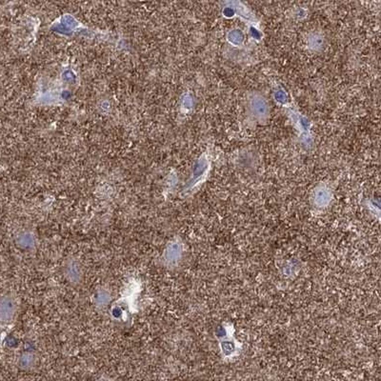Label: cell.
<instances>
[{"mask_svg":"<svg viewBox=\"0 0 381 381\" xmlns=\"http://www.w3.org/2000/svg\"><path fill=\"white\" fill-rule=\"evenodd\" d=\"M251 109L253 113L258 118H265L268 112L267 103L261 97H254L251 101Z\"/></svg>","mask_w":381,"mask_h":381,"instance_id":"cell-2","label":"cell"},{"mask_svg":"<svg viewBox=\"0 0 381 381\" xmlns=\"http://www.w3.org/2000/svg\"><path fill=\"white\" fill-rule=\"evenodd\" d=\"M216 336L219 338L220 350L224 357H232L237 355L238 343L233 335L230 334L228 328H225L224 326L219 327L216 331Z\"/></svg>","mask_w":381,"mask_h":381,"instance_id":"cell-1","label":"cell"},{"mask_svg":"<svg viewBox=\"0 0 381 381\" xmlns=\"http://www.w3.org/2000/svg\"><path fill=\"white\" fill-rule=\"evenodd\" d=\"M331 200V196L329 192L325 191V190H319L317 191L316 196H315V203L318 207L323 208L326 207Z\"/></svg>","mask_w":381,"mask_h":381,"instance_id":"cell-3","label":"cell"}]
</instances>
